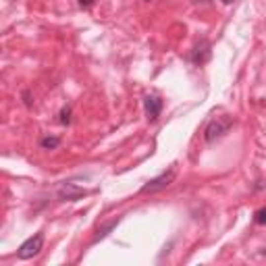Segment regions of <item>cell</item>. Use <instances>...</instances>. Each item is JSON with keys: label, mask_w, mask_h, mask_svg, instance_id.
Listing matches in <instances>:
<instances>
[{"label": "cell", "mask_w": 266, "mask_h": 266, "mask_svg": "<svg viewBox=\"0 0 266 266\" xmlns=\"http://www.w3.org/2000/svg\"><path fill=\"white\" fill-rule=\"evenodd\" d=\"M208 56H210V46H208V42H202V48L198 46L193 50V54H191V61L193 63H204V61H208Z\"/></svg>", "instance_id": "cell-6"}, {"label": "cell", "mask_w": 266, "mask_h": 266, "mask_svg": "<svg viewBox=\"0 0 266 266\" xmlns=\"http://www.w3.org/2000/svg\"><path fill=\"white\" fill-rule=\"evenodd\" d=\"M42 248H44V233H36L34 237H29L27 241H23L21 245H19L17 258L19 260H29V258H34V256L40 254Z\"/></svg>", "instance_id": "cell-3"}, {"label": "cell", "mask_w": 266, "mask_h": 266, "mask_svg": "<svg viewBox=\"0 0 266 266\" xmlns=\"http://www.w3.org/2000/svg\"><path fill=\"white\" fill-rule=\"evenodd\" d=\"M162 106H164V102H162V98H160V96H156V94L146 96V100H144L146 119L150 121V123H154V121L160 116V113H162Z\"/></svg>", "instance_id": "cell-4"}, {"label": "cell", "mask_w": 266, "mask_h": 266, "mask_svg": "<svg viewBox=\"0 0 266 266\" xmlns=\"http://www.w3.org/2000/svg\"><path fill=\"white\" fill-rule=\"evenodd\" d=\"M116 223H119V216H116V219H113L111 223H108V225H104L102 227V229H98V235H96V239L94 241H98V239H102V237H106V235H108V231H111L113 229V227H116Z\"/></svg>", "instance_id": "cell-8"}, {"label": "cell", "mask_w": 266, "mask_h": 266, "mask_svg": "<svg viewBox=\"0 0 266 266\" xmlns=\"http://www.w3.org/2000/svg\"><path fill=\"white\" fill-rule=\"evenodd\" d=\"M85 193L87 191L81 190V187H77L73 183H65L61 187V191H58V198H61V200H69V202H75V200H79L81 195H85Z\"/></svg>", "instance_id": "cell-5"}, {"label": "cell", "mask_w": 266, "mask_h": 266, "mask_svg": "<svg viewBox=\"0 0 266 266\" xmlns=\"http://www.w3.org/2000/svg\"><path fill=\"white\" fill-rule=\"evenodd\" d=\"M223 2H225V4H233V2H235V0H223Z\"/></svg>", "instance_id": "cell-12"}, {"label": "cell", "mask_w": 266, "mask_h": 266, "mask_svg": "<svg viewBox=\"0 0 266 266\" xmlns=\"http://www.w3.org/2000/svg\"><path fill=\"white\" fill-rule=\"evenodd\" d=\"M58 146H61V137H56V135H46V137L40 140L42 150H56Z\"/></svg>", "instance_id": "cell-7"}, {"label": "cell", "mask_w": 266, "mask_h": 266, "mask_svg": "<svg viewBox=\"0 0 266 266\" xmlns=\"http://www.w3.org/2000/svg\"><path fill=\"white\" fill-rule=\"evenodd\" d=\"M177 171H179V166H177V164H171V166H169V171H164V173H160L158 177H154V179L148 181V183L142 187V193H156V191L164 190V187H169V185L175 181Z\"/></svg>", "instance_id": "cell-2"}, {"label": "cell", "mask_w": 266, "mask_h": 266, "mask_svg": "<svg viewBox=\"0 0 266 266\" xmlns=\"http://www.w3.org/2000/svg\"><path fill=\"white\" fill-rule=\"evenodd\" d=\"M94 2H96V0H79V6L81 8H90Z\"/></svg>", "instance_id": "cell-11"}, {"label": "cell", "mask_w": 266, "mask_h": 266, "mask_svg": "<svg viewBox=\"0 0 266 266\" xmlns=\"http://www.w3.org/2000/svg\"><path fill=\"white\" fill-rule=\"evenodd\" d=\"M58 121H61L63 125H69V123H71V108L65 106L63 111H61V119H58Z\"/></svg>", "instance_id": "cell-9"}, {"label": "cell", "mask_w": 266, "mask_h": 266, "mask_svg": "<svg viewBox=\"0 0 266 266\" xmlns=\"http://www.w3.org/2000/svg\"><path fill=\"white\" fill-rule=\"evenodd\" d=\"M233 116L229 114H225V116H216V119H212L208 125H206V129H204V140L212 144L214 140H219V137H223L227 131L233 127Z\"/></svg>", "instance_id": "cell-1"}, {"label": "cell", "mask_w": 266, "mask_h": 266, "mask_svg": "<svg viewBox=\"0 0 266 266\" xmlns=\"http://www.w3.org/2000/svg\"><path fill=\"white\" fill-rule=\"evenodd\" d=\"M254 223L256 225H266V208H260L254 214Z\"/></svg>", "instance_id": "cell-10"}]
</instances>
